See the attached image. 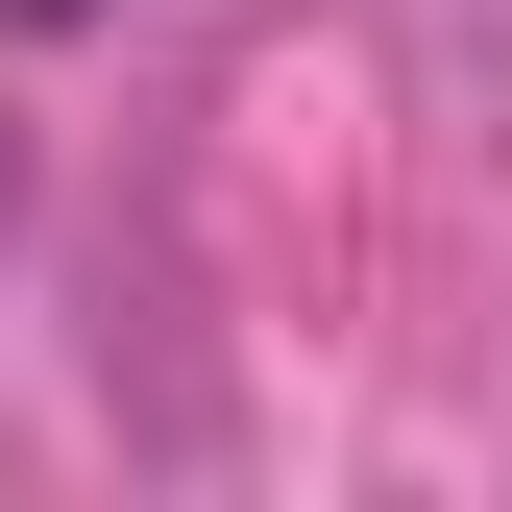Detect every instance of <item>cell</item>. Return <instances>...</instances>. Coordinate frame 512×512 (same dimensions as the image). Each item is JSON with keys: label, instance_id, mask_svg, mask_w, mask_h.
Segmentation results:
<instances>
[{"label": "cell", "instance_id": "6da1fadb", "mask_svg": "<svg viewBox=\"0 0 512 512\" xmlns=\"http://www.w3.org/2000/svg\"><path fill=\"white\" fill-rule=\"evenodd\" d=\"M0 25H25V49H49V25H98V0H0Z\"/></svg>", "mask_w": 512, "mask_h": 512}]
</instances>
